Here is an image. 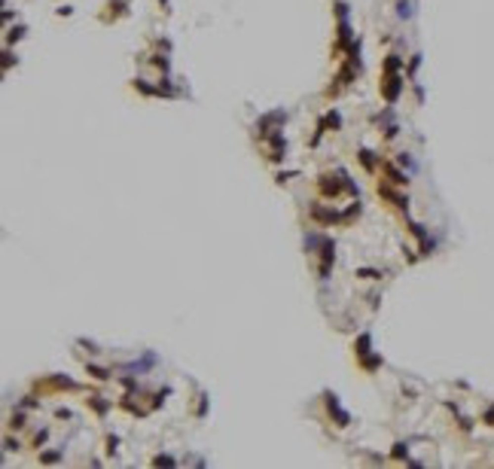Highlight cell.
Returning a JSON list of instances; mask_svg holds the SVG:
<instances>
[{"label": "cell", "instance_id": "3", "mask_svg": "<svg viewBox=\"0 0 494 469\" xmlns=\"http://www.w3.org/2000/svg\"><path fill=\"white\" fill-rule=\"evenodd\" d=\"M284 119H287V113H284V110H275V113H269V116H262V119H259V134H269L266 128H272V125L284 122Z\"/></svg>", "mask_w": 494, "mask_h": 469}, {"label": "cell", "instance_id": "2", "mask_svg": "<svg viewBox=\"0 0 494 469\" xmlns=\"http://www.w3.org/2000/svg\"><path fill=\"white\" fill-rule=\"evenodd\" d=\"M327 405H329V411H332V414H336L339 427H348V424H351L348 411H342V408H339V399H336V396H332V393H327Z\"/></svg>", "mask_w": 494, "mask_h": 469}, {"label": "cell", "instance_id": "11", "mask_svg": "<svg viewBox=\"0 0 494 469\" xmlns=\"http://www.w3.org/2000/svg\"><path fill=\"white\" fill-rule=\"evenodd\" d=\"M409 15H412V6H409V0H403L400 3V19H409Z\"/></svg>", "mask_w": 494, "mask_h": 469}, {"label": "cell", "instance_id": "9", "mask_svg": "<svg viewBox=\"0 0 494 469\" xmlns=\"http://www.w3.org/2000/svg\"><path fill=\"white\" fill-rule=\"evenodd\" d=\"M387 174H391V180H394V183H406V177H403L397 168H391V165H387Z\"/></svg>", "mask_w": 494, "mask_h": 469}, {"label": "cell", "instance_id": "19", "mask_svg": "<svg viewBox=\"0 0 494 469\" xmlns=\"http://www.w3.org/2000/svg\"><path fill=\"white\" fill-rule=\"evenodd\" d=\"M327 125H332V128H336V125H339V113H329V116H327Z\"/></svg>", "mask_w": 494, "mask_h": 469}, {"label": "cell", "instance_id": "7", "mask_svg": "<svg viewBox=\"0 0 494 469\" xmlns=\"http://www.w3.org/2000/svg\"><path fill=\"white\" fill-rule=\"evenodd\" d=\"M311 216H314V220H324V223H329V220H336V210H324V207H314V210H311Z\"/></svg>", "mask_w": 494, "mask_h": 469}, {"label": "cell", "instance_id": "20", "mask_svg": "<svg viewBox=\"0 0 494 469\" xmlns=\"http://www.w3.org/2000/svg\"><path fill=\"white\" fill-rule=\"evenodd\" d=\"M12 61H15V58H12V52H6V55H3V67L9 70V67H12Z\"/></svg>", "mask_w": 494, "mask_h": 469}, {"label": "cell", "instance_id": "12", "mask_svg": "<svg viewBox=\"0 0 494 469\" xmlns=\"http://www.w3.org/2000/svg\"><path fill=\"white\" fill-rule=\"evenodd\" d=\"M89 375L101 378V381H104V378H110V375H107V369H98V366H89Z\"/></svg>", "mask_w": 494, "mask_h": 469}, {"label": "cell", "instance_id": "21", "mask_svg": "<svg viewBox=\"0 0 494 469\" xmlns=\"http://www.w3.org/2000/svg\"><path fill=\"white\" fill-rule=\"evenodd\" d=\"M418 64H421V58H418V55H415V58H412V61H409V74H415V70H418Z\"/></svg>", "mask_w": 494, "mask_h": 469}, {"label": "cell", "instance_id": "4", "mask_svg": "<svg viewBox=\"0 0 494 469\" xmlns=\"http://www.w3.org/2000/svg\"><path fill=\"white\" fill-rule=\"evenodd\" d=\"M400 67H403V58H400V55H387V58H384V74H397Z\"/></svg>", "mask_w": 494, "mask_h": 469}, {"label": "cell", "instance_id": "13", "mask_svg": "<svg viewBox=\"0 0 494 469\" xmlns=\"http://www.w3.org/2000/svg\"><path fill=\"white\" fill-rule=\"evenodd\" d=\"M360 277H369V280H375V277H381L378 272H372V268H360V272H357Z\"/></svg>", "mask_w": 494, "mask_h": 469}, {"label": "cell", "instance_id": "6", "mask_svg": "<svg viewBox=\"0 0 494 469\" xmlns=\"http://www.w3.org/2000/svg\"><path fill=\"white\" fill-rule=\"evenodd\" d=\"M321 189H324L327 195H336V192H339V183H336L332 177H321Z\"/></svg>", "mask_w": 494, "mask_h": 469}, {"label": "cell", "instance_id": "18", "mask_svg": "<svg viewBox=\"0 0 494 469\" xmlns=\"http://www.w3.org/2000/svg\"><path fill=\"white\" fill-rule=\"evenodd\" d=\"M153 463H156V466H174V460H171V457H156Z\"/></svg>", "mask_w": 494, "mask_h": 469}, {"label": "cell", "instance_id": "17", "mask_svg": "<svg viewBox=\"0 0 494 469\" xmlns=\"http://www.w3.org/2000/svg\"><path fill=\"white\" fill-rule=\"evenodd\" d=\"M153 64H156V67H162V70H168V58H162V55H156Z\"/></svg>", "mask_w": 494, "mask_h": 469}, {"label": "cell", "instance_id": "8", "mask_svg": "<svg viewBox=\"0 0 494 469\" xmlns=\"http://www.w3.org/2000/svg\"><path fill=\"white\" fill-rule=\"evenodd\" d=\"M25 37V28H9V34H6V43H15V40H22Z\"/></svg>", "mask_w": 494, "mask_h": 469}, {"label": "cell", "instance_id": "1", "mask_svg": "<svg viewBox=\"0 0 494 469\" xmlns=\"http://www.w3.org/2000/svg\"><path fill=\"white\" fill-rule=\"evenodd\" d=\"M381 92H384V98L387 101H397L400 98V92H403V79L397 77V74H387V79H384V85H381Z\"/></svg>", "mask_w": 494, "mask_h": 469}, {"label": "cell", "instance_id": "10", "mask_svg": "<svg viewBox=\"0 0 494 469\" xmlns=\"http://www.w3.org/2000/svg\"><path fill=\"white\" fill-rule=\"evenodd\" d=\"M89 402H92V405H95V408H98L101 414L107 411V402H101V396H89Z\"/></svg>", "mask_w": 494, "mask_h": 469}, {"label": "cell", "instance_id": "15", "mask_svg": "<svg viewBox=\"0 0 494 469\" xmlns=\"http://www.w3.org/2000/svg\"><path fill=\"white\" fill-rule=\"evenodd\" d=\"M357 348H360L357 353H369V335H363V338L357 341Z\"/></svg>", "mask_w": 494, "mask_h": 469}, {"label": "cell", "instance_id": "16", "mask_svg": "<svg viewBox=\"0 0 494 469\" xmlns=\"http://www.w3.org/2000/svg\"><path fill=\"white\" fill-rule=\"evenodd\" d=\"M360 161H363L366 168H372V153H369V150H363V153H360Z\"/></svg>", "mask_w": 494, "mask_h": 469}, {"label": "cell", "instance_id": "5", "mask_svg": "<svg viewBox=\"0 0 494 469\" xmlns=\"http://www.w3.org/2000/svg\"><path fill=\"white\" fill-rule=\"evenodd\" d=\"M348 43H351V25L342 19L339 22V46H348Z\"/></svg>", "mask_w": 494, "mask_h": 469}, {"label": "cell", "instance_id": "14", "mask_svg": "<svg viewBox=\"0 0 494 469\" xmlns=\"http://www.w3.org/2000/svg\"><path fill=\"white\" fill-rule=\"evenodd\" d=\"M336 15H339V19H348V3L339 0V3H336Z\"/></svg>", "mask_w": 494, "mask_h": 469}]
</instances>
